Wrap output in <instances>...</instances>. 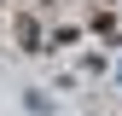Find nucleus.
Listing matches in <instances>:
<instances>
[{
	"mask_svg": "<svg viewBox=\"0 0 122 116\" xmlns=\"http://www.w3.org/2000/svg\"><path fill=\"white\" fill-rule=\"evenodd\" d=\"M18 41H23V47H41V29H35V18H18Z\"/></svg>",
	"mask_w": 122,
	"mask_h": 116,
	"instance_id": "nucleus-1",
	"label": "nucleus"
}]
</instances>
